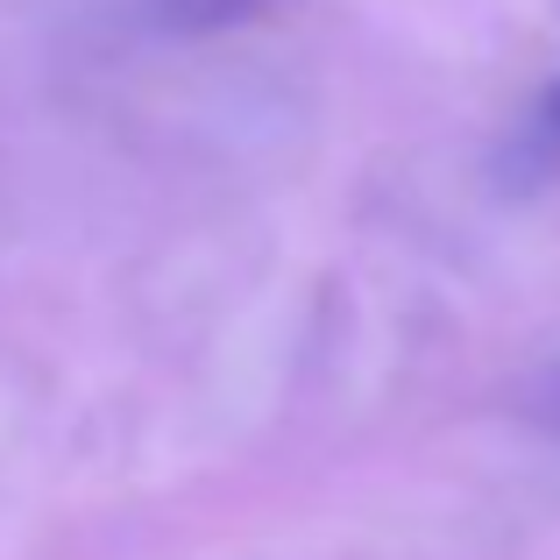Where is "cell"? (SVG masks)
<instances>
[{
    "mask_svg": "<svg viewBox=\"0 0 560 560\" xmlns=\"http://www.w3.org/2000/svg\"><path fill=\"white\" fill-rule=\"evenodd\" d=\"M213 8H242V0H213Z\"/></svg>",
    "mask_w": 560,
    "mask_h": 560,
    "instance_id": "1",
    "label": "cell"
},
{
    "mask_svg": "<svg viewBox=\"0 0 560 560\" xmlns=\"http://www.w3.org/2000/svg\"><path fill=\"white\" fill-rule=\"evenodd\" d=\"M553 107H560V100H553Z\"/></svg>",
    "mask_w": 560,
    "mask_h": 560,
    "instance_id": "2",
    "label": "cell"
}]
</instances>
